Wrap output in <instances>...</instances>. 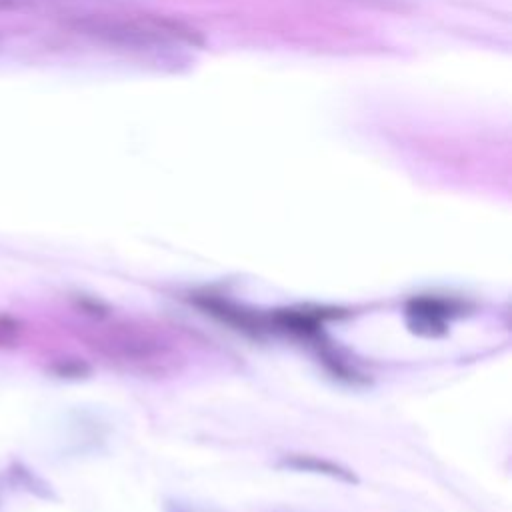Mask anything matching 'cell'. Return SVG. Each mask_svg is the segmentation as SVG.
Returning a JSON list of instances; mask_svg holds the SVG:
<instances>
[{
	"label": "cell",
	"mask_w": 512,
	"mask_h": 512,
	"mask_svg": "<svg viewBox=\"0 0 512 512\" xmlns=\"http://www.w3.org/2000/svg\"><path fill=\"white\" fill-rule=\"evenodd\" d=\"M76 26L102 42L124 48H158L176 42L198 44V34L186 24L164 16H86Z\"/></svg>",
	"instance_id": "obj_1"
},
{
	"label": "cell",
	"mask_w": 512,
	"mask_h": 512,
	"mask_svg": "<svg viewBox=\"0 0 512 512\" xmlns=\"http://www.w3.org/2000/svg\"><path fill=\"white\" fill-rule=\"evenodd\" d=\"M158 342L128 328H106L104 334L96 336V348L112 358H122L130 362H144L158 352Z\"/></svg>",
	"instance_id": "obj_2"
},
{
	"label": "cell",
	"mask_w": 512,
	"mask_h": 512,
	"mask_svg": "<svg viewBox=\"0 0 512 512\" xmlns=\"http://www.w3.org/2000/svg\"><path fill=\"white\" fill-rule=\"evenodd\" d=\"M456 312L452 302L442 298L422 296L412 298L406 306V314L410 320L412 330L422 334H440L446 328V320Z\"/></svg>",
	"instance_id": "obj_3"
},
{
	"label": "cell",
	"mask_w": 512,
	"mask_h": 512,
	"mask_svg": "<svg viewBox=\"0 0 512 512\" xmlns=\"http://www.w3.org/2000/svg\"><path fill=\"white\" fill-rule=\"evenodd\" d=\"M286 466H292V468H298V470H314V472H320V474H328V476H336V478H342V480H354L346 470L334 466V464H328V462H322V460H316V458H302V456H296V458H290L284 462Z\"/></svg>",
	"instance_id": "obj_4"
}]
</instances>
